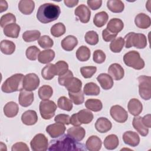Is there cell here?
I'll return each instance as SVG.
<instances>
[{
	"mask_svg": "<svg viewBox=\"0 0 151 151\" xmlns=\"http://www.w3.org/2000/svg\"><path fill=\"white\" fill-rule=\"evenodd\" d=\"M74 14L78 17L80 21L83 23H87L90 19V9L85 5L81 4L74 10Z\"/></svg>",
	"mask_w": 151,
	"mask_h": 151,
	"instance_id": "cell-12",
	"label": "cell"
},
{
	"mask_svg": "<svg viewBox=\"0 0 151 151\" xmlns=\"http://www.w3.org/2000/svg\"><path fill=\"white\" fill-rule=\"evenodd\" d=\"M40 52L41 51L38 47L35 45H32L26 50L25 55L28 60L35 61L37 60Z\"/></svg>",
	"mask_w": 151,
	"mask_h": 151,
	"instance_id": "cell-48",
	"label": "cell"
},
{
	"mask_svg": "<svg viewBox=\"0 0 151 151\" xmlns=\"http://www.w3.org/2000/svg\"><path fill=\"white\" fill-rule=\"evenodd\" d=\"M24 77V75L21 73L11 76L3 83L1 86L2 91L5 93L21 91L23 89Z\"/></svg>",
	"mask_w": 151,
	"mask_h": 151,
	"instance_id": "cell-3",
	"label": "cell"
},
{
	"mask_svg": "<svg viewBox=\"0 0 151 151\" xmlns=\"http://www.w3.org/2000/svg\"><path fill=\"white\" fill-rule=\"evenodd\" d=\"M40 78L35 73H29L24 77L23 88L32 91L36 90L40 85Z\"/></svg>",
	"mask_w": 151,
	"mask_h": 151,
	"instance_id": "cell-9",
	"label": "cell"
},
{
	"mask_svg": "<svg viewBox=\"0 0 151 151\" xmlns=\"http://www.w3.org/2000/svg\"><path fill=\"white\" fill-rule=\"evenodd\" d=\"M65 27L62 22H58L52 26L50 29L51 34L55 37H59L65 32Z\"/></svg>",
	"mask_w": 151,
	"mask_h": 151,
	"instance_id": "cell-44",
	"label": "cell"
},
{
	"mask_svg": "<svg viewBox=\"0 0 151 151\" xmlns=\"http://www.w3.org/2000/svg\"><path fill=\"white\" fill-rule=\"evenodd\" d=\"M101 139L97 136H91L86 142V147L90 151H99L101 147Z\"/></svg>",
	"mask_w": 151,
	"mask_h": 151,
	"instance_id": "cell-21",
	"label": "cell"
},
{
	"mask_svg": "<svg viewBox=\"0 0 151 151\" xmlns=\"http://www.w3.org/2000/svg\"><path fill=\"white\" fill-rule=\"evenodd\" d=\"M48 150H86L83 144L79 143L68 134H64L50 142Z\"/></svg>",
	"mask_w": 151,
	"mask_h": 151,
	"instance_id": "cell-1",
	"label": "cell"
},
{
	"mask_svg": "<svg viewBox=\"0 0 151 151\" xmlns=\"http://www.w3.org/2000/svg\"><path fill=\"white\" fill-rule=\"evenodd\" d=\"M19 111L18 104L14 101L8 102L4 107V114L9 118L16 116Z\"/></svg>",
	"mask_w": 151,
	"mask_h": 151,
	"instance_id": "cell-28",
	"label": "cell"
},
{
	"mask_svg": "<svg viewBox=\"0 0 151 151\" xmlns=\"http://www.w3.org/2000/svg\"><path fill=\"white\" fill-rule=\"evenodd\" d=\"M38 120V116L35 111L28 110L25 111L21 116L22 122L27 126L35 124Z\"/></svg>",
	"mask_w": 151,
	"mask_h": 151,
	"instance_id": "cell-18",
	"label": "cell"
},
{
	"mask_svg": "<svg viewBox=\"0 0 151 151\" xmlns=\"http://www.w3.org/2000/svg\"><path fill=\"white\" fill-rule=\"evenodd\" d=\"M124 64L135 70H141L145 67V61L140 57V54L134 50L130 51L126 53L123 56Z\"/></svg>",
	"mask_w": 151,
	"mask_h": 151,
	"instance_id": "cell-5",
	"label": "cell"
},
{
	"mask_svg": "<svg viewBox=\"0 0 151 151\" xmlns=\"http://www.w3.org/2000/svg\"><path fill=\"white\" fill-rule=\"evenodd\" d=\"M21 28L19 25L12 23L5 26L4 29V34L5 36L12 38H17L19 36Z\"/></svg>",
	"mask_w": 151,
	"mask_h": 151,
	"instance_id": "cell-26",
	"label": "cell"
},
{
	"mask_svg": "<svg viewBox=\"0 0 151 151\" xmlns=\"http://www.w3.org/2000/svg\"><path fill=\"white\" fill-rule=\"evenodd\" d=\"M55 57V52L51 49H47L41 51L38 57V60L40 63L48 64L52 61Z\"/></svg>",
	"mask_w": 151,
	"mask_h": 151,
	"instance_id": "cell-30",
	"label": "cell"
},
{
	"mask_svg": "<svg viewBox=\"0 0 151 151\" xmlns=\"http://www.w3.org/2000/svg\"><path fill=\"white\" fill-rule=\"evenodd\" d=\"M85 106L90 110L94 112L100 111L103 108V104L99 99H90L86 101Z\"/></svg>",
	"mask_w": 151,
	"mask_h": 151,
	"instance_id": "cell-38",
	"label": "cell"
},
{
	"mask_svg": "<svg viewBox=\"0 0 151 151\" xmlns=\"http://www.w3.org/2000/svg\"><path fill=\"white\" fill-rule=\"evenodd\" d=\"M41 76L42 78L47 80H50L56 76L55 64H48L46 65L41 70Z\"/></svg>",
	"mask_w": 151,
	"mask_h": 151,
	"instance_id": "cell-34",
	"label": "cell"
},
{
	"mask_svg": "<svg viewBox=\"0 0 151 151\" xmlns=\"http://www.w3.org/2000/svg\"><path fill=\"white\" fill-rule=\"evenodd\" d=\"M64 3L65 5V6H67V7L73 8L78 4V1H77V0H64Z\"/></svg>",
	"mask_w": 151,
	"mask_h": 151,
	"instance_id": "cell-60",
	"label": "cell"
},
{
	"mask_svg": "<svg viewBox=\"0 0 151 151\" xmlns=\"http://www.w3.org/2000/svg\"><path fill=\"white\" fill-rule=\"evenodd\" d=\"M117 35V34L110 32L107 28L103 29L102 31V37L103 40L106 42H109L112 41L116 37Z\"/></svg>",
	"mask_w": 151,
	"mask_h": 151,
	"instance_id": "cell-55",
	"label": "cell"
},
{
	"mask_svg": "<svg viewBox=\"0 0 151 151\" xmlns=\"http://www.w3.org/2000/svg\"><path fill=\"white\" fill-rule=\"evenodd\" d=\"M107 7L112 12H122L124 8L123 2L120 0H109L107 2Z\"/></svg>",
	"mask_w": 151,
	"mask_h": 151,
	"instance_id": "cell-33",
	"label": "cell"
},
{
	"mask_svg": "<svg viewBox=\"0 0 151 151\" xmlns=\"http://www.w3.org/2000/svg\"><path fill=\"white\" fill-rule=\"evenodd\" d=\"M39 109L42 118L45 120H49L55 115L57 105L52 100H42L40 103Z\"/></svg>",
	"mask_w": 151,
	"mask_h": 151,
	"instance_id": "cell-7",
	"label": "cell"
},
{
	"mask_svg": "<svg viewBox=\"0 0 151 151\" xmlns=\"http://www.w3.org/2000/svg\"><path fill=\"white\" fill-rule=\"evenodd\" d=\"M70 117L68 114H57L55 117L54 121L56 123H60L68 125L70 124Z\"/></svg>",
	"mask_w": 151,
	"mask_h": 151,
	"instance_id": "cell-54",
	"label": "cell"
},
{
	"mask_svg": "<svg viewBox=\"0 0 151 151\" xmlns=\"http://www.w3.org/2000/svg\"><path fill=\"white\" fill-rule=\"evenodd\" d=\"M109 15L105 11H101L95 15L93 18V23L97 27L100 28L107 23Z\"/></svg>",
	"mask_w": 151,
	"mask_h": 151,
	"instance_id": "cell-36",
	"label": "cell"
},
{
	"mask_svg": "<svg viewBox=\"0 0 151 151\" xmlns=\"http://www.w3.org/2000/svg\"><path fill=\"white\" fill-rule=\"evenodd\" d=\"M134 23L139 28L147 29L151 25L150 18L144 13H140L136 16L134 18Z\"/></svg>",
	"mask_w": 151,
	"mask_h": 151,
	"instance_id": "cell-17",
	"label": "cell"
},
{
	"mask_svg": "<svg viewBox=\"0 0 151 151\" xmlns=\"http://www.w3.org/2000/svg\"><path fill=\"white\" fill-rule=\"evenodd\" d=\"M68 96L70 100L76 105H80L84 101V93L80 90L77 93H71L68 91Z\"/></svg>",
	"mask_w": 151,
	"mask_h": 151,
	"instance_id": "cell-45",
	"label": "cell"
},
{
	"mask_svg": "<svg viewBox=\"0 0 151 151\" xmlns=\"http://www.w3.org/2000/svg\"><path fill=\"white\" fill-rule=\"evenodd\" d=\"M123 27L124 24L123 21L119 18H115L111 19L109 21L106 28L110 32L117 34L123 29Z\"/></svg>",
	"mask_w": 151,
	"mask_h": 151,
	"instance_id": "cell-27",
	"label": "cell"
},
{
	"mask_svg": "<svg viewBox=\"0 0 151 151\" xmlns=\"http://www.w3.org/2000/svg\"><path fill=\"white\" fill-rule=\"evenodd\" d=\"M100 92V87L96 83L90 82L85 84L83 93L86 96H97Z\"/></svg>",
	"mask_w": 151,
	"mask_h": 151,
	"instance_id": "cell-37",
	"label": "cell"
},
{
	"mask_svg": "<svg viewBox=\"0 0 151 151\" xmlns=\"http://www.w3.org/2000/svg\"><path fill=\"white\" fill-rule=\"evenodd\" d=\"M106 54L101 50H95L93 52V61L97 64H101L104 63L106 60Z\"/></svg>",
	"mask_w": 151,
	"mask_h": 151,
	"instance_id": "cell-52",
	"label": "cell"
},
{
	"mask_svg": "<svg viewBox=\"0 0 151 151\" xmlns=\"http://www.w3.org/2000/svg\"><path fill=\"white\" fill-rule=\"evenodd\" d=\"M16 17L12 13H7L5 15H3L0 20V25L2 28H4L7 25L15 23Z\"/></svg>",
	"mask_w": 151,
	"mask_h": 151,
	"instance_id": "cell-49",
	"label": "cell"
},
{
	"mask_svg": "<svg viewBox=\"0 0 151 151\" xmlns=\"http://www.w3.org/2000/svg\"><path fill=\"white\" fill-rule=\"evenodd\" d=\"M67 134L77 141H81L85 137L86 131L84 129L80 126H74L67 130Z\"/></svg>",
	"mask_w": 151,
	"mask_h": 151,
	"instance_id": "cell-24",
	"label": "cell"
},
{
	"mask_svg": "<svg viewBox=\"0 0 151 151\" xmlns=\"http://www.w3.org/2000/svg\"><path fill=\"white\" fill-rule=\"evenodd\" d=\"M41 35V32L38 30H28L22 34V39L24 41L29 42L38 40Z\"/></svg>",
	"mask_w": 151,
	"mask_h": 151,
	"instance_id": "cell-42",
	"label": "cell"
},
{
	"mask_svg": "<svg viewBox=\"0 0 151 151\" xmlns=\"http://www.w3.org/2000/svg\"><path fill=\"white\" fill-rule=\"evenodd\" d=\"M109 75L114 80H120L124 75V71L122 65L118 63H113L111 64L108 68Z\"/></svg>",
	"mask_w": 151,
	"mask_h": 151,
	"instance_id": "cell-14",
	"label": "cell"
},
{
	"mask_svg": "<svg viewBox=\"0 0 151 151\" xmlns=\"http://www.w3.org/2000/svg\"><path fill=\"white\" fill-rule=\"evenodd\" d=\"M122 138L125 144L132 147L137 146L140 142L139 134L133 131L125 132L123 134Z\"/></svg>",
	"mask_w": 151,
	"mask_h": 151,
	"instance_id": "cell-13",
	"label": "cell"
},
{
	"mask_svg": "<svg viewBox=\"0 0 151 151\" xmlns=\"http://www.w3.org/2000/svg\"><path fill=\"white\" fill-rule=\"evenodd\" d=\"M12 151H29L27 145L24 142H17L13 145L11 148Z\"/></svg>",
	"mask_w": 151,
	"mask_h": 151,
	"instance_id": "cell-56",
	"label": "cell"
},
{
	"mask_svg": "<svg viewBox=\"0 0 151 151\" xmlns=\"http://www.w3.org/2000/svg\"><path fill=\"white\" fill-rule=\"evenodd\" d=\"M97 80L100 84L102 88L106 90L111 88L114 84L112 77L106 73L100 74L97 77Z\"/></svg>",
	"mask_w": 151,
	"mask_h": 151,
	"instance_id": "cell-19",
	"label": "cell"
},
{
	"mask_svg": "<svg viewBox=\"0 0 151 151\" xmlns=\"http://www.w3.org/2000/svg\"><path fill=\"white\" fill-rule=\"evenodd\" d=\"M111 117L118 123H124L128 119V113L126 110L119 105L113 106L110 110Z\"/></svg>",
	"mask_w": 151,
	"mask_h": 151,
	"instance_id": "cell-10",
	"label": "cell"
},
{
	"mask_svg": "<svg viewBox=\"0 0 151 151\" xmlns=\"http://www.w3.org/2000/svg\"><path fill=\"white\" fill-rule=\"evenodd\" d=\"M34 93L27 90H21L20 91L18 101L19 104L24 107L29 106L34 101Z\"/></svg>",
	"mask_w": 151,
	"mask_h": 151,
	"instance_id": "cell-15",
	"label": "cell"
},
{
	"mask_svg": "<svg viewBox=\"0 0 151 151\" xmlns=\"http://www.w3.org/2000/svg\"><path fill=\"white\" fill-rule=\"evenodd\" d=\"M97 71V67L94 66H86L80 68V73L85 78H91Z\"/></svg>",
	"mask_w": 151,
	"mask_h": 151,
	"instance_id": "cell-51",
	"label": "cell"
},
{
	"mask_svg": "<svg viewBox=\"0 0 151 151\" xmlns=\"http://www.w3.org/2000/svg\"><path fill=\"white\" fill-rule=\"evenodd\" d=\"M125 47L129 48L134 47L136 48L143 49L147 45V38L145 35L141 33L129 32L124 38Z\"/></svg>",
	"mask_w": 151,
	"mask_h": 151,
	"instance_id": "cell-4",
	"label": "cell"
},
{
	"mask_svg": "<svg viewBox=\"0 0 151 151\" xmlns=\"http://www.w3.org/2000/svg\"><path fill=\"white\" fill-rule=\"evenodd\" d=\"M39 45L44 49H48L52 47L54 45L53 40L48 35H42L38 40Z\"/></svg>",
	"mask_w": 151,
	"mask_h": 151,
	"instance_id": "cell-47",
	"label": "cell"
},
{
	"mask_svg": "<svg viewBox=\"0 0 151 151\" xmlns=\"http://www.w3.org/2000/svg\"><path fill=\"white\" fill-rule=\"evenodd\" d=\"M30 146L34 151H45L48 146V139L44 134L38 133L31 140Z\"/></svg>",
	"mask_w": 151,
	"mask_h": 151,
	"instance_id": "cell-8",
	"label": "cell"
},
{
	"mask_svg": "<svg viewBox=\"0 0 151 151\" xmlns=\"http://www.w3.org/2000/svg\"><path fill=\"white\" fill-rule=\"evenodd\" d=\"M139 81V93L140 97L145 100H149L151 97V77L147 76H140Z\"/></svg>",
	"mask_w": 151,
	"mask_h": 151,
	"instance_id": "cell-6",
	"label": "cell"
},
{
	"mask_svg": "<svg viewBox=\"0 0 151 151\" xmlns=\"http://www.w3.org/2000/svg\"><path fill=\"white\" fill-rule=\"evenodd\" d=\"M70 124L74 126H80L81 123L79 122L78 118H77V113L73 114L70 119Z\"/></svg>",
	"mask_w": 151,
	"mask_h": 151,
	"instance_id": "cell-58",
	"label": "cell"
},
{
	"mask_svg": "<svg viewBox=\"0 0 151 151\" xmlns=\"http://www.w3.org/2000/svg\"><path fill=\"white\" fill-rule=\"evenodd\" d=\"M73 73L71 71L68 70L65 74L60 76L58 78V83L63 86H65L67 82L73 77Z\"/></svg>",
	"mask_w": 151,
	"mask_h": 151,
	"instance_id": "cell-53",
	"label": "cell"
},
{
	"mask_svg": "<svg viewBox=\"0 0 151 151\" xmlns=\"http://www.w3.org/2000/svg\"><path fill=\"white\" fill-rule=\"evenodd\" d=\"M65 131L64 124L56 123L48 125L46 127V132L52 138H57L63 135Z\"/></svg>",
	"mask_w": 151,
	"mask_h": 151,
	"instance_id": "cell-11",
	"label": "cell"
},
{
	"mask_svg": "<svg viewBox=\"0 0 151 151\" xmlns=\"http://www.w3.org/2000/svg\"><path fill=\"white\" fill-rule=\"evenodd\" d=\"M129 112L133 116H139L142 111L143 105L137 99H132L129 100L127 104Z\"/></svg>",
	"mask_w": 151,
	"mask_h": 151,
	"instance_id": "cell-16",
	"label": "cell"
},
{
	"mask_svg": "<svg viewBox=\"0 0 151 151\" xmlns=\"http://www.w3.org/2000/svg\"><path fill=\"white\" fill-rule=\"evenodd\" d=\"M64 87L69 92L77 93L81 90L82 82L78 78L73 77L67 82Z\"/></svg>",
	"mask_w": 151,
	"mask_h": 151,
	"instance_id": "cell-29",
	"label": "cell"
},
{
	"mask_svg": "<svg viewBox=\"0 0 151 151\" xmlns=\"http://www.w3.org/2000/svg\"><path fill=\"white\" fill-rule=\"evenodd\" d=\"M1 51L6 55H11L15 50V44L11 41L4 40L1 42Z\"/></svg>",
	"mask_w": 151,
	"mask_h": 151,
	"instance_id": "cell-35",
	"label": "cell"
},
{
	"mask_svg": "<svg viewBox=\"0 0 151 151\" xmlns=\"http://www.w3.org/2000/svg\"><path fill=\"white\" fill-rule=\"evenodd\" d=\"M132 124L134 129L142 136H146L149 133V129L143 123L142 117L136 116L133 118Z\"/></svg>",
	"mask_w": 151,
	"mask_h": 151,
	"instance_id": "cell-25",
	"label": "cell"
},
{
	"mask_svg": "<svg viewBox=\"0 0 151 151\" xmlns=\"http://www.w3.org/2000/svg\"><path fill=\"white\" fill-rule=\"evenodd\" d=\"M35 8V3L32 0H21L18 3V9L24 15H30Z\"/></svg>",
	"mask_w": 151,
	"mask_h": 151,
	"instance_id": "cell-23",
	"label": "cell"
},
{
	"mask_svg": "<svg viewBox=\"0 0 151 151\" xmlns=\"http://www.w3.org/2000/svg\"><path fill=\"white\" fill-rule=\"evenodd\" d=\"M84 39L86 42L91 45H96L99 42V35L94 31H89L87 32Z\"/></svg>",
	"mask_w": 151,
	"mask_h": 151,
	"instance_id": "cell-46",
	"label": "cell"
},
{
	"mask_svg": "<svg viewBox=\"0 0 151 151\" xmlns=\"http://www.w3.org/2000/svg\"><path fill=\"white\" fill-rule=\"evenodd\" d=\"M124 45V40L121 37L115 38L110 44V50L114 53L120 52L123 49Z\"/></svg>",
	"mask_w": 151,
	"mask_h": 151,
	"instance_id": "cell-40",
	"label": "cell"
},
{
	"mask_svg": "<svg viewBox=\"0 0 151 151\" xmlns=\"http://www.w3.org/2000/svg\"><path fill=\"white\" fill-rule=\"evenodd\" d=\"M8 3L6 1L1 0L0 2V12L5 11L8 8Z\"/></svg>",
	"mask_w": 151,
	"mask_h": 151,
	"instance_id": "cell-61",
	"label": "cell"
},
{
	"mask_svg": "<svg viewBox=\"0 0 151 151\" xmlns=\"http://www.w3.org/2000/svg\"><path fill=\"white\" fill-rule=\"evenodd\" d=\"M38 94L40 99L42 100H47L52 96L53 90L51 86L44 85L39 88Z\"/></svg>",
	"mask_w": 151,
	"mask_h": 151,
	"instance_id": "cell-41",
	"label": "cell"
},
{
	"mask_svg": "<svg viewBox=\"0 0 151 151\" xmlns=\"http://www.w3.org/2000/svg\"><path fill=\"white\" fill-rule=\"evenodd\" d=\"M150 118H151L150 114H147L145 115L144 117H142V120L143 124L148 129L151 127Z\"/></svg>",
	"mask_w": 151,
	"mask_h": 151,
	"instance_id": "cell-59",
	"label": "cell"
},
{
	"mask_svg": "<svg viewBox=\"0 0 151 151\" xmlns=\"http://www.w3.org/2000/svg\"><path fill=\"white\" fill-rule=\"evenodd\" d=\"M58 107L64 110L70 111L73 109V102L65 96L60 97L57 101Z\"/></svg>",
	"mask_w": 151,
	"mask_h": 151,
	"instance_id": "cell-43",
	"label": "cell"
},
{
	"mask_svg": "<svg viewBox=\"0 0 151 151\" xmlns=\"http://www.w3.org/2000/svg\"><path fill=\"white\" fill-rule=\"evenodd\" d=\"M77 118L81 124H88L93 119V114L88 109H83L77 113Z\"/></svg>",
	"mask_w": 151,
	"mask_h": 151,
	"instance_id": "cell-32",
	"label": "cell"
},
{
	"mask_svg": "<svg viewBox=\"0 0 151 151\" xmlns=\"http://www.w3.org/2000/svg\"><path fill=\"white\" fill-rule=\"evenodd\" d=\"M88 6L92 10H97L100 8L102 4L101 0H88L87 1Z\"/></svg>",
	"mask_w": 151,
	"mask_h": 151,
	"instance_id": "cell-57",
	"label": "cell"
},
{
	"mask_svg": "<svg viewBox=\"0 0 151 151\" xmlns=\"http://www.w3.org/2000/svg\"><path fill=\"white\" fill-rule=\"evenodd\" d=\"M60 13L61 9L58 5L52 3H45L40 6L36 17L40 22L47 24L57 19Z\"/></svg>",
	"mask_w": 151,
	"mask_h": 151,
	"instance_id": "cell-2",
	"label": "cell"
},
{
	"mask_svg": "<svg viewBox=\"0 0 151 151\" xmlns=\"http://www.w3.org/2000/svg\"><path fill=\"white\" fill-rule=\"evenodd\" d=\"M112 127L111 122L106 117L99 118L95 123L96 129L100 133H103L109 131Z\"/></svg>",
	"mask_w": 151,
	"mask_h": 151,
	"instance_id": "cell-20",
	"label": "cell"
},
{
	"mask_svg": "<svg viewBox=\"0 0 151 151\" xmlns=\"http://www.w3.org/2000/svg\"><path fill=\"white\" fill-rule=\"evenodd\" d=\"M78 44L77 38L74 35H68L65 37L61 42V47L67 51H72Z\"/></svg>",
	"mask_w": 151,
	"mask_h": 151,
	"instance_id": "cell-22",
	"label": "cell"
},
{
	"mask_svg": "<svg viewBox=\"0 0 151 151\" xmlns=\"http://www.w3.org/2000/svg\"><path fill=\"white\" fill-rule=\"evenodd\" d=\"M56 75L61 76L68 70V64L64 61H58L55 64Z\"/></svg>",
	"mask_w": 151,
	"mask_h": 151,
	"instance_id": "cell-50",
	"label": "cell"
},
{
	"mask_svg": "<svg viewBox=\"0 0 151 151\" xmlns=\"http://www.w3.org/2000/svg\"><path fill=\"white\" fill-rule=\"evenodd\" d=\"M104 146L108 150H113L117 148L119 144L118 137L114 134L108 135L104 140Z\"/></svg>",
	"mask_w": 151,
	"mask_h": 151,
	"instance_id": "cell-31",
	"label": "cell"
},
{
	"mask_svg": "<svg viewBox=\"0 0 151 151\" xmlns=\"http://www.w3.org/2000/svg\"><path fill=\"white\" fill-rule=\"evenodd\" d=\"M91 55L90 49L84 45L80 47L76 51V57L80 61H86L89 60Z\"/></svg>",
	"mask_w": 151,
	"mask_h": 151,
	"instance_id": "cell-39",
	"label": "cell"
}]
</instances>
